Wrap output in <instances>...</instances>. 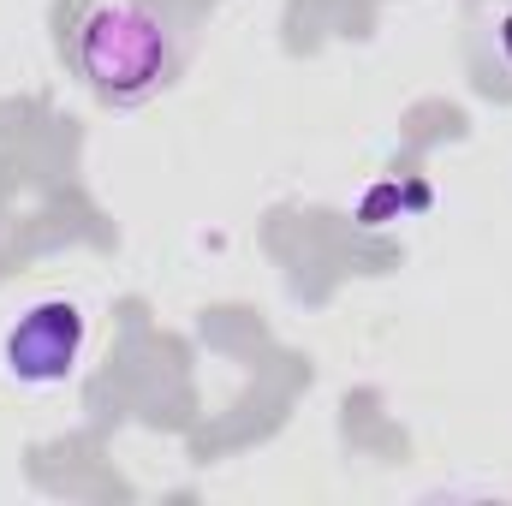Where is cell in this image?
Segmentation results:
<instances>
[{
    "instance_id": "obj_1",
    "label": "cell",
    "mask_w": 512,
    "mask_h": 506,
    "mask_svg": "<svg viewBox=\"0 0 512 506\" xmlns=\"http://www.w3.org/2000/svg\"><path fill=\"white\" fill-rule=\"evenodd\" d=\"M60 48L102 102H143L179 66V36L155 0H72Z\"/></svg>"
},
{
    "instance_id": "obj_2",
    "label": "cell",
    "mask_w": 512,
    "mask_h": 506,
    "mask_svg": "<svg viewBox=\"0 0 512 506\" xmlns=\"http://www.w3.org/2000/svg\"><path fill=\"white\" fill-rule=\"evenodd\" d=\"M90 322L72 298H42L6 328V376L24 387H54L78 370Z\"/></svg>"
}]
</instances>
